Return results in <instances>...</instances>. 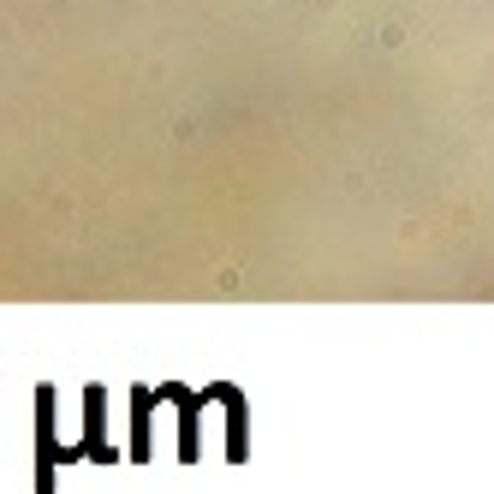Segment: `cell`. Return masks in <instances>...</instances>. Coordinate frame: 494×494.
<instances>
[]
</instances>
